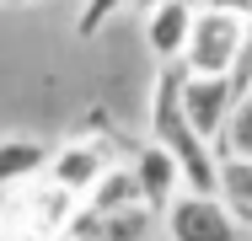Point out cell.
Listing matches in <instances>:
<instances>
[{
    "label": "cell",
    "mask_w": 252,
    "mask_h": 241,
    "mask_svg": "<svg viewBox=\"0 0 252 241\" xmlns=\"http://www.w3.org/2000/svg\"><path fill=\"white\" fill-rule=\"evenodd\" d=\"M247 32H252V16L242 5H231V0L193 5V27H188V43H183V70H193V75H231Z\"/></svg>",
    "instance_id": "obj_1"
},
{
    "label": "cell",
    "mask_w": 252,
    "mask_h": 241,
    "mask_svg": "<svg viewBox=\"0 0 252 241\" xmlns=\"http://www.w3.org/2000/svg\"><path fill=\"white\" fill-rule=\"evenodd\" d=\"M161 241H242V225L215 193L177 188L172 204L161 209Z\"/></svg>",
    "instance_id": "obj_2"
},
{
    "label": "cell",
    "mask_w": 252,
    "mask_h": 241,
    "mask_svg": "<svg viewBox=\"0 0 252 241\" xmlns=\"http://www.w3.org/2000/svg\"><path fill=\"white\" fill-rule=\"evenodd\" d=\"M161 236V214L151 204H124V209H92L75 204L59 241H156Z\"/></svg>",
    "instance_id": "obj_3"
},
{
    "label": "cell",
    "mask_w": 252,
    "mask_h": 241,
    "mask_svg": "<svg viewBox=\"0 0 252 241\" xmlns=\"http://www.w3.org/2000/svg\"><path fill=\"white\" fill-rule=\"evenodd\" d=\"M177 96H183V118L215 145V140H220V129H225V118H231V107H236V86H231V75H193V70H183Z\"/></svg>",
    "instance_id": "obj_4"
},
{
    "label": "cell",
    "mask_w": 252,
    "mask_h": 241,
    "mask_svg": "<svg viewBox=\"0 0 252 241\" xmlns=\"http://www.w3.org/2000/svg\"><path fill=\"white\" fill-rule=\"evenodd\" d=\"M107 150H102V140H70V145H59V150H49V166H43V177H49L59 193H70L75 204L86 198V193L97 188V177L107 172Z\"/></svg>",
    "instance_id": "obj_5"
},
{
    "label": "cell",
    "mask_w": 252,
    "mask_h": 241,
    "mask_svg": "<svg viewBox=\"0 0 252 241\" xmlns=\"http://www.w3.org/2000/svg\"><path fill=\"white\" fill-rule=\"evenodd\" d=\"M188 27H193V5L188 0H156V5H145V48L156 54V64H177L183 59Z\"/></svg>",
    "instance_id": "obj_6"
},
{
    "label": "cell",
    "mask_w": 252,
    "mask_h": 241,
    "mask_svg": "<svg viewBox=\"0 0 252 241\" xmlns=\"http://www.w3.org/2000/svg\"><path fill=\"white\" fill-rule=\"evenodd\" d=\"M129 166H134V182H140V198L151 204L156 214L172 204V193L183 188V172H177V161H172V150L166 145H156L145 140L134 155H129Z\"/></svg>",
    "instance_id": "obj_7"
},
{
    "label": "cell",
    "mask_w": 252,
    "mask_h": 241,
    "mask_svg": "<svg viewBox=\"0 0 252 241\" xmlns=\"http://www.w3.org/2000/svg\"><path fill=\"white\" fill-rule=\"evenodd\" d=\"M215 198L231 209V220L252 231V155H220L215 166Z\"/></svg>",
    "instance_id": "obj_8"
},
{
    "label": "cell",
    "mask_w": 252,
    "mask_h": 241,
    "mask_svg": "<svg viewBox=\"0 0 252 241\" xmlns=\"http://www.w3.org/2000/svg\"><path fill=\"white\" fill-rule=\"evenodd\" d=\"M43 166H49V150L38 140H22V134H11V140H0V193L22 188V182H32V177H43Z\"/></svg>",
    "instance_id": "obj_9"
},
{
    "label": "cell",
    "mask_w": 252,
    "mask_h": 241,
    "mask_svg": "<svg viewBox=\"0 0 252 241\" xmlns=\"http://www.w3.org/2000/svg\"><path fill=\"white\" fill-rule=\"evenodd\" d=\"M81 204H92V209H124V204H145V198H140V182H134V166H129V161H107V172L97 177V188L86 193Z\"/></svg>",
    "instance_id": "obj_10"
},
{
    "label": "cell",
    "mask_w": 252,
    "mask_h": 241,
    "mask_svg": "<svg viewBox=\"0 0 252 241\" xmlns=\"http://www.w3.org/2000/svg\"><path fill=\"white\" fill-rule=\"evenodd\" d=\"M215 155H252V96H236V107L215 140Z\"/></svg>",
    "instance_id": "obj_11"
},
{
    "label": "cell",
    "mask_w": 252,
    "mask_h": 241,
    "mask_svg": "<svg viewBox=\"0 0 252 241\" xmlns=\"http://www.w3.org/2000/svg\"><path fill=\"white\" fill-rule=\"evenodd\" d=\"M118 11H129V0H86V5H81V16H75V32H81V38H97Z\"/></svg>",
    "instance_id": "obj_12"
},
{
    "label": "cell",
    "mask_w": 252,
    "mask_h": 241,
    "mask_svg": "<svg viewBox=\"0 0 252 241\" xmlns=\"http://www.w3.org/2000/svg\"><path fill=\"white\" fill-rule=\"evenodd\" d=\"M11 241H49V236H38V231H11Z\"/></svg>",
    "instance_id": "obj_13"
},
{
    "label": "cell",
    "mask_w": 252,
    "mask_h": 241,
    "mask_svg": "<svg viewBox=\"0 0 252 241\" xmlns=\"http://www.w3.org/2000/svg\"><path fill=\"white\" fill-rule=\"evenodd\" d=\"M231 5H242V11H247V16H252V0H231Z\"/></svg>",
    "instance_id": "obj_14"
},
{
    "label": "cell",
    "mask_w": 252,
    "mask_h": 241,
    "mask_svg": "<svg viewBox=\"0 0 252 241\" xmlns=\"http://www.w3.org/2000/svg\"><path fill=\"white\" fill-rule=\"evenodd\" d=\"M5 5H32V0H5Z\"/></svg>",
    "instance_id": "obj_15"
},
{
    "label": "cell",
    "mask_w": 252,
    "mask_h": 241,
    "mask_svg": "<svg viewBox=\"0 0 252 241\" xmlns=\"http://www.w3.org/2000/svg\"><path fill=\"white\" fill-rule=\"evenodd\" d=\"M247 96H252V86H247Z\"/></svg>",
    "instance_id": "obj_16"
}]
</instances>
